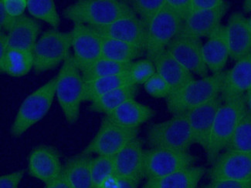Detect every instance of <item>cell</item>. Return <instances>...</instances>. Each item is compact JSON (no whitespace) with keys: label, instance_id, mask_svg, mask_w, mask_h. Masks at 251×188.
Instances as JSON below:
<instances>
[{"label":"cell","instance_id":"cell-1","mask_svg":"<svg viewBox=\"0 0 251 188\" xmlns=\"http://www.w3.org/2000/svg\"><path fill=\"white\" fill-rule=\"evenodd\" d=\"M64 18L74 24L104 26L121 19L135 17L127 1L123 0H78L63 10Z\"/></svg>","mask_w":251,"mask_h":188},{"label":"cell","instance_id":"cell-2","mask_svg":"<svg viewBox=\"0 0 251 188\" xmlns=\"http://www.w3.org/2000/svg\"><path fill=\"white\" fill-rule=\"evenodd\" d=\"M226 73L223 71L186 83L166 98L168 111L173 116L185 114L220 96Z\"/></svg>","mask_w":251,"mask_h":188},{"label":"cell","instance_id":"cell-3","mask_svg":"<svg viewBox=\"0 0 251 188\" xmlns=\"http://www.w3.org/2000/svg\"><path fill=\"white\" fill-rule=\"evenodd\" d=\"M84 93V80L81 72L73 55L70 53L60 67L56 89L57 100L69 124L78 120Z\"/></svg>","mask_w":251,"mask_h":188},{"label":"cell","instance_id":"cell-4","mask_svg":"<svg viewBox=\"0 0 251 188\" xmlns=\"http://www.w3.org/2000/svg\"><path fill=\"white\" fill-rule=\"evenodd\" d=\"M247 110L245 95L224 102L217 111L206 152L208 163L211 165L219 154L226 150L239 120Z\"/></svg>","mask_w":251,"mask_h":188},{"label":"cell","instance_id":"cell-5","mask_svg":"<svg viewBox=\"0 0 251 188\" xmlns=\"http://www.w3.org/2000/svg\"><path fill=\"white\" fill-rule=\"evenodd\" d=\"M57 76L51 79L39 87L21 103L14 120L12 123L9 134L18 138L33 125L38 123L49 112L56 96Z\"/></svg>","mask_w":251,"mask_h":188},{"label":"cell","instance_id":"cell-6","mask_svg":"<svg viewBox=\"0 0 251 188\" xmlns=\"http://www.w3.org/2000/svg\"><path fill=\"white\" fill-rule=\"evenodd\" d=\"M146 142L150 148L189 152L194 142L186 114H178L166 121L150 125Z\"/></svg>","mask_w":251,"mask_h":188},{"label":"cell","instance_id":"cell-7","mask_svg":"<svg viewBox=\"0 0 251 188\" xmlns=\"http://www.w3.org/2000/svg\"><path fill=\"white\" fill-rule=\"evenodd\" d=\"M72 47L71 32L50 29L42 33L33 49L35 74L51 70L63 64Z\"/></svg>","mask_w":251,"mask_h":188},{"label":"cell","instance_id":"cell-8","mask_svg":"<svg viewBox=\"0 0 251 188\" xmlns=\"http://www.w3.org/2000/svg\"><path fill=\"white\" fill-rule=\"evenodd\" d=\"M139 128H128L117 124L104 116L96 135L82 154L114 157L126 145L138 138Z\"/></svg>","mask_w":251,"mask_h":188},{"label":"cell","instance_id":"cell-9","mask_svg":"<svg viewBox=\"0 0 251 188\" xmlns=\"http://www.w3.org/2000/svg\"><path fill=\"white\" fill-rule=\"evenodd\" d=\"M182 21L166 6L148 26L146 58L153 60L166 50L182 29Z\"/></svg>","mask_w":251,"mask_h":188},{"label":"cell","instance_id":"cell-10","mask_svg":"<svg viewBox=\"0 0 251 188\" xmlns=\"http://www.w3.org/2000/svg\"><path fill=\"white\" fill-rule=\"evenodd\" d=\"M198 158L189 152L166 149L145 150L144 177L154 179L195 166Z\"/></svg>","mask_w":251,"mask_h":188},{"label":"cell","instance_id":"cell-11","mask_svg":"<svg viewBox=\"0 0 251 188\" xmlns=\"http://www.w3.org/2000/svg\"><path fill=\"white\" fill-rule=\"evenodd\" d=\"M210 181L251 180V154L224 150L208 170Z\"/></svg>","mask_w":251,"mask_h":188},{"label":"cell","instance_id":"cell-12","mask_svg":"<svg viewBox=\"0 0 251 188\" xmlns=\"http://www.w3.org/2000/svg\"><path fill=\"white\" fill-rule=\"evenodd\" d=\"M202 46L201 39L178 36L166 50L189 72L205 78L209 75L202 56Z\"/></svg>","mask_w":251,"mask_h":188},{"label":"cell","instance_id":"cell-13","mask_svg":"<svg viewBox=\"0 0 251 188\" xmlns=\"http://www.w3.org/2000/svg\"><path fill=\"white\" fill-rule=\"evenodd\" d=\"M71 32L73 56L80 70L101 58L100 36L93 27L74 24Z\"/></svg>","mask_w":251,"mask_h":188},{"label":"cell","instance_id":"cell-14","mask_svg":"<svg viewBox=\"0 0 251 188\" xmlns=\"http://www.w3.org/2000/svg\"><path fill=\"white\" fill-rule=\"evenodd\" d=\"M63 172L60 154L50 145L41 144L32 150L28 158V173L48 185L57 179Z\"/></svg>","mask_w":251,"mask_h":188},{"label":"cell","instance_id":"cell-15","mask_svg":"<svg viewBox=\"0 0 251 188\" xmlns=\"http://www.w3.org/2000/svg\"><path fill=\"white\" fill-rule=\"evenodd\" d=\"M223 103L219 96L185 113L191 129L193 142L201 146L205 151L207 148L215 118Z\"/></svg>","mask_w":251,"mask_h":188},{"label":"cell","instance_id":"cell-16","mask_svg":"<svg viewBox=\"0 0 251 188\" xmlns=\"http://www.w3.org/2000/svg\"><path fill=\"white\" fill-rule=\"evenodd\" d=\"M144 153L142 139L138 137L131 141L113 157L115 175L139 184L145 178Z\"/></svg>","mask_w":251,"mask_h":188},{"label":"cell","instance_id":"cell-17","mask_svg":"<svg viewBox=\"0 0 251 188\" xmlns=\"http://www.w3.org/2000/svg\"><path fill=\"white\" fill-rule=\"evenodd\" d=\"M93 28L100 36L121 40L146 51L147 27L137 16L121 19L110 25Z\"/></svg>","mask_w":251,"mask_h":188},{"label":"cell","instance_id":"cell-18","mask_svg":"<svg viewBox=\"0 0 251 188\" xmlns=\"http://www.w3.org/2000/svg\"><path fill=\"white\" fill-rule=\"evenodd\" d=\"M229 2L224 6L209 11L191 13L182 22L178 36L202 39L209 37L221 24L223 18L229 9Z\"/></svg>","mask_w":251,"mask_h":188},{"label":"cell","instance_id":"cell-19","mask_svg":"<svg viewBox=\"0 0 251 188\" xmlns=\"http://www.w3.org/2000/svg\"><path fill=\"white\" fill-rule=\"evenodd\" d=\"M229 58L237 62L251 53V30L248 18L240 12L229 16L226 25Z\"/></svg>","mask_w":251,"mask_h":188},{"label":"cell","instance_id":"cell-20","mask_svg":"<svg viewBox=\"0 0 251 188\" xmlns=\"http://www.w3.org/2000/svg\"><path fill=\"white\" fill-rule=\"evenodd\" d=\"M251 89V53L237 60L232 69L226 70L220 97L229 101L245 95Z\"/></svg>","mask_w":251,"mask_h":188},{"label":"cell","instance_id":"cell-21","mask_svg":"<svg viewBox=\"0 0 251 188\" xmlns=\"http://www.w3.org/2000/svg\"><path fill=\"white\" fill-rule=\"evenodd\" d=\"M202 56L209 71L217 74L224 71L229 58L226 25L220 24L202 46Z\"/></svg>","mask_w":251,"mask_h":188},{"label":"cell","instance_id":"cell-22","mask_svg":"<svg viewBox=\"0 0 251 188\" xmlns=\"http://www.w3.org/2000/svg\"><path fill=\"white\" fill-rule=\"evenodd\" d=\"M41 29L42 25L38 20L23 15L7 33L9 49L33 52Z\"/></svg>","mask_w":251,"mask_h":188},{"label":"cell","instance_id":"cell-23","mask_svg":"<svg viewBox=\"0 0 251 188\" xmlns=\"http://www.w3.org/2000/svg\"><path fill=\"white\" fill-rule=\"evenodd\" d=\"M155 115V111L152 108L131 99L104 116L123 127L139 128Z\"/></svg>","mask_w":251,"mask_h":188},{"label":"cell","instance_id":"cell-24","mask_svg":"<svg viewBox=\"0 0 251 188\" xmlns=\"http://www.w3.org/2000/svg\"><path fill=\"white\" fill-rule=\"evenodd\" d=\"M152 61L156 68L157 73L171 87L172 94L195 80L194 74L182 67L167 50L158 55Z\"/></svg>","mask_w":251,"mask_h":188},{"label":"cell","instance_id":"cell-25","mask_svg":"<svg viewBox=\"0 0 251 188\" xmlns=\"http://www.w3.org/2000/svg\"><path fill=\"white\" fill-rule=\"evenodd\" d=\"M206 170L193 166L164 177L149 179L142 188H197Z\"/></svg>","mask_w":251,"mask_h":188},{"label":"cell","instance_id":"cell-26","mask_svg":"<svg viewBox=\"0 0 251 188\" xmlns=\"http://www.w3.org/2000/svg\"><path fill=\"white\" fill-rule=\"evenodd\" d=\"M92 155L80 154L70 157L63 164V174L73 188H93L91 165Z\"/></svg>","mask_w":251,"mask_h":188},{"label":"cell","instance_id":"cell-27","mask_svg":"<svg viewBox=\"0 0 251 188\" xmlns=\"http://www.w3.org/2000/svg\"><path fill=\"white\" fill-rule=\"evenodd\" d=\"M100 36L103 58L123 64H130L146 53V51L136 46L100 35Z\"/></svg>","mask_w":251,"mask_h":188},{"label":"cell","instance_id":"cell-28","mask_svg":"<svg viewBox=\"0 0 251 188\" xmlns=\"http://www.w3.org/2000/svg\"><path fill=\"white\" fill-rule=\"evenodd\" d=\"M129 85L135 84L133 83L128 72L84 82V102L94 101L114 90Z\"/></svg>","mask_w":251,"mask_h":188},{"label":"cell","instance_id":"cell-29","mask_svg":"<svg viewBox=\"0 0 251 188\" xmlns=\"http://www.w3.org/2000/svg\"><path fill=\"white\" fill-rule=\"evenodd\" d=\"M138 93L137 85H129L116 89L91 102L89 111L99 114H108L127 100L135 99Z\"/></svg>","mask_w":251,"mask_h":188},{"label":"cell","instance_id":"cell-30","mask_svg":"<svg viewBox=\"0 0 251 188\" xmlns=\"http://www.w3.org/2000/svg\"><path fill=\"white\" fill-rule=\"evenodd\" d=\"M33 52L9 49L6 56L0 60V71L9 76L20 77L33 69Z\"/></svg>","mask_w":251,"mask_h":188},{"label":"cell","instance_id":"cell-31","mask_svg":"<svg viewBox=\"0 0 251 188\" xmlns=\"http://www.w3.org/2000/svg\"><path fill=\"white\" fill-rule=\"evenodd\" d=\"M131 65V63L123 64L101 57L80 72L84 82L90 81L100 77L126 73L129 70Z\"/></svg>","mask_w":251,"mask_h":188},{"label":"cell","instance_id":"cell-32","mask_svg":"<svg viewBox=\"0 0 251 188\" xmlns=\"http://www.w3.org/2000/svg\"><path fill=\"white\" fill-rule=\"evenodd\" d=\"M225 150L251 154V115L248 109L240 118Z\"/></svg>","mask_w":251,"mask_h":188},{"label":"cell","instance_id":"cell-33","mask_svg":"<svg viewBox=\"0 0 251 188\" xmlns=\"http://www.w3.org/2000/svg\"><path fill=\"white\" fill-rule=\"evenodd\" d=\"M27 10L33 18L58 29L60 18L53 0H27Z\"/></svg>","mask_w":251,"mask_h":188},{"label":"cell","instance_id":"cell-34","mask_svg":"<svg viewBox=\"0 0 251 188\" xmlns=\"http://www.w3.org/2000/svg\"><path fill=\"white\" fill-rule=\"evenodd\" d=\"M91 174L93 188H101L104 183L115 174L113 157L97 156L92 158Z\"/></svg>","mask_w":251,"mask_h":188},{"label":"cell","instance_id":"cell-35","mask_svg":"<svg viewBox=\"0 0 251 188\" xmlns=\"http://www.w3.org/2000/svg\"><path fill=\"white\" fill-rule=\"evenodd\" d=\"M127 2L148 29L153 19L166 6V0H130Z\"/></svg>","mask_w":251,"mask_h":188},{"label":"cell","instance_id":"cell-36","mask_svg":"<svg viewBox=\"0 0 251 188\" xmlns=\"http://www.w3.org/2000/svg\"><path fill=\"white\" fill-rule=\"evenodd\" d=\"M156 68L152 60L142 59L131 63L128 73L135 85L143 84L156 73Z\"/></svg>","mask_w":251,"mask_h":188},{"label":"cell","instance_id":"cell-37","mask_svg":"<svg viewBox=\"0 0 251 188\" xmlns=\"http://www.w3.org/2000/svg\"><path fill=\"white\" fill-rule=\"evenodd\" d=\"M146 93L155 98H167L172 94L171 87L163 78L155 73L144 84Z\"/></svg>","mask_w":251,"mask_h":188},{"label":"cell","instance_id":"cell-38","mask_svg":"<svg viewBox=\"0 0 251 188\" xmlns=\"http://www.w3.org/2000/svg\"><path fill=\"white\" fill-rule=\"evenodd\" d=\"M166 6L179 17L182 22L190 14V0H166Z\"/></svg>","mask_w":251,"mask_h":188},{"label":"cell","instance_id":"cell-39","mask_svg":"<svg viewBox=\"0 0 251 188\" xmlns=\"http://www.w3.org/2000/svg\"><path fill=\"white\" fill-rule=\"evenodd\" d=\"M226 2L224 0H190V14L196 12L213 10L224 6Z\"/></svg>","mask_w":251,"mask_h":188},{"label":"cell","instance_id":"cell-40","mask_svg":"<svg viewBox=\"0 0 251 188\" xmlns=\"http://www.w3.org/2000/svg\"><path fill=\"white\" fill-rule=\"evenodd\" d=\"M6 11L13 18H19L27 9V0H2Z\"/></svg>","mask_w":251,"mask_h":188},{"label":"cell","instance_id":"cell-41","mask_svg":"<svg viewBox=\"0 0 251 188\" xmlns=\"http://www.w3.org/2000/svg\"><path fill=\"white\" fill-rule=\"evenodd\" d=\"M25 171L17 170L11 174H3L0 177V188H18Z\"/></svg>","mask_w":251,"mask_h":188},{"label":"cell","instance_id":"cell-42","mask_svg":"<svg viewBox=\"0 0 251 188\" xmlns=\"http://www.w3.org/2000/svg\"><path fill=\"white\" fill-rule=\"evenodd\" d=\"M138 183L119 176H111L101 188H138Z\"/></svg>","mask_w":251,"mask_h":188},{"label":"cell","instance_id":"cell-43","mask_svg":"<svg viewBox=\"0 0 251 188\" xmlns=\"http://www.w3.org/2000/svg\"><path fill=\"white\" fill-rule=\"evenodd\" d=\"M204 188H251V180L248 181H213Z\"/></svg>","mask_w":251,"mask_h":188},{"label":"cell","instance_id":"cell-44","mask_svg":"<svg viewBox=\"0 0 251 188\" xmlns=\"http://www.w3.org/2000/svg\"><path fill=\"white\" fill-rule=\"evenodd\" d=\"M17 19L13 18L6 11L4 6L3 1H0V32L7 33L13 25H14Z\"/></svg>","mask_w":251,"mask_h":188},{"label":"cell","instance_id":"cell-45","mask_svg":"<svg viewBox=\"0 0 251 188\" xmlns=\"http://www.w3.org/2000/svg\"><path fill=\"white\" fill-rule=\"evenodd\" d=\"M46 188H73L68 181L66 180L64 174H61L57 179L46 185Z\"/></svg>","mask_w":251,"mask_h":188},{"label":"cell","instance_id":"cell-46","mask_svg":"<svg viewBox=\"0 0 251 188\" xmlns=\"http://www.w3.org/2000/svg\"><path fill=\"white\" fill-rule=\"evenodd\" d=\"M9 49L7 33L0 32V60L6 56Z\"/></svg>","mask_w":251,"mask_h":188},{"label":"cell","instance_id":"cell-47","mask_svg":"<svg viewBox=\"0 0 251 188\" xmlns=\"http://www.w3.org/2000/svg\"><path fill=\"white\" fill-rule=\"evenodd\" d=\"M246 104H247V109H248V112L251 115V89L246 93Z\"/></svg>","mask_w":251,"mask_h":188},{"label":"cell","instance_id":"cell-48","mask_svg":"<svg viewBox=\"0 0 251 188\" xmlns=\"http://www.w3.org/2000/svg\"><path fill=\"white\" fill-rule=\"evenodd\" d=\"M243 9L246 13H251V0H246L243 3Z\"/></svg>","mask_w":251,"mask_h":188},{"label":"cell","instance_id":"cell-49","mask_svg":"<svg viewBox=\"0 0 251 188\" xmlns=\"http://www.w3.org/2000/svg\"><path fill=\"white\" fill-rule=\"evenodd\" d=\"M248 25H249L250 29H251V16L249 17V18L248 19Z\"/></svg>","mask_w":251,"mask_h":188}]
</instances>
